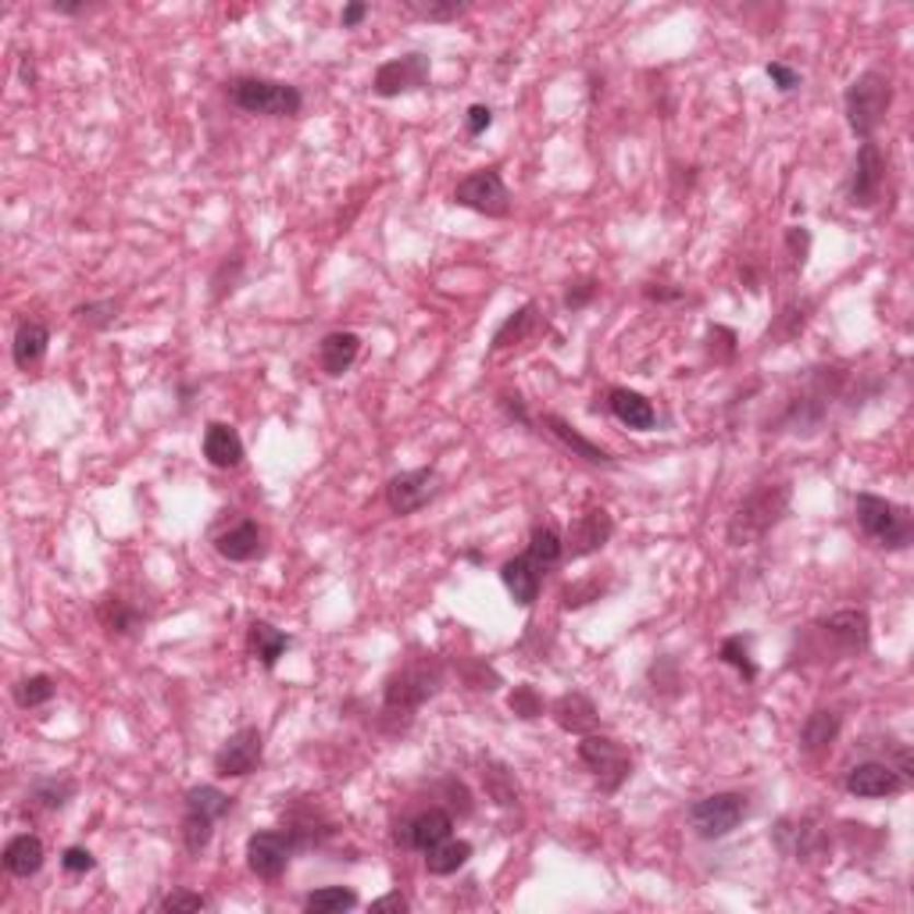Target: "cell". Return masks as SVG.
Here are the masks:
<instances>
[{
  "mask_svg": "<svg viewBox=\"0 0 914 914\" xmlns=\"http://www.w3.org/2000/svg\"><path fill=\"white\" fill-rule=\"evenodd\" d=\"M443 686V664L429 650H415L412 658H404L383 682V721L386 732H404L412 726L415 711L426 701H432Z\"/></svg>",
  "mask_w": 914,
  "mask_h": 914,
  "instance_id": "6da1fadb",
  "label": "cell"
},
{
  "mask_svg": "<svg viewBox=\"0 0 914 914\" xmlns=\"http://www.w3.org/2000/svg\"><path fill=\"white\" fill-rule=\"evenodd\" d=\"M843 383H847V372H843L840 365H825V368H814L808 375V383L797 393V397H789L786 412L779 418V429L794 432V436H811L822 429V421L829 415V407L840 401Z\"/></svg>",
  "mask_w": 914,
  "mask_h": 914,
  "instance_id": "7a4b0ae2",
  "label": "cell"
},
{
  "mask_svg": "<svg viewBox=\"0 0 914 914\" xmlns=\"http://www.w3.org/2000/svg\"><path fill=\"white\" fill-rule=\"evenodd\" d=\"M789 497H794L789 483H765V486H757L750 497H743L740 504H736V511L729 518V529H726L732 547H750V543L765 540L768 532L783 522V514L789 511Z\"/></svg>",
  "mask_w": 914,
  "mask_h": 914,
  "instance_id": "3957f363",
  "label": "cell"
},
{
  "mask_svg": "<svg viewBox=\"0 0 914 914\" xmlns=\"http://www.w3.org/2000/svg\"><path fill=\"white\" fill-rule=\"evenodd\" d=\"M225 97L243 115H265V118H297L304 112V93L293 83L262 76H236L225 83Z\"/></svg>",
  "mask_w": 914,
  "mask_h": 914,
  "instance_id": "277c9868",
  "label": "cell"
},
{
  "mask_svg": "<svg viewBox=\"0 0 914 914\" xmlns=\"http://www.w3.org/2000/svg\"><path fill=\"white\" fill-rule=\"evenodd\" d=\"M890 104H893V79L879 72V68H868L854 79L843 93V112H847V126L857 140H871L879 129L886 115H890Z\"/></svg>",
  "mask_w": 914,
  "mask_h": 914,
  "instance_id": "5b68a950",
  "label": "cell"
},
{
  "mask_svg": "<svg viewBox=\"0 0 914 914\" xmlns=\"http://www.w3.org/2000/svg\"><path fill=\"white\" fill-rule=\"evenodd\" d=\"M854 514L865 536L882 551H907L914 543V514L911 508L896 500H886L876 494H857Z\"/></svg>",
  "mask_w": 914,
  "mask_h": 914,
  "instance_id": "8992f818",
  "label": "cell"
},
{
  "mask_svg": "<svg viewBox=\"0 0 914 914\" xmlns=\"http://www.w3.org/2000/svg\"><path fill=\"white\" fill-rule=\"evenodd\" d=\"M750 818L747 794H711L690 803L686 822L701 840H726Z\"/></svg>",
  "mask_w": 914,
  "mask_h": 914,
  "instance_id": "52a82bcc",
  "label": "cell"
},
{
  "mask_svg": "<svg viewBox=\"0 0 914 914\" xmlns=\"http://www.w3.org/2000/svg\"><path fill=\"white\" fill-rule=\"evenodd\" d=\"M579 761L590 768V775L604 794H618V789L625 786V779L633 775L629 750H625L618 740H611V736L586 732L582 743H579Z\"/></svg>",
  "mask_w": 914,
  "mask_h": 914,
  "instance_id": "ba28073f",
  "label": "cell"
},
{
  "mask_svg": "<svg viewBox=\"0 0 914 914\" xmlns=\"http://www.w3.org/2000/svg\"><path fill=\"white\" fill-rule=\"evenodd\" d=\"M454 204L458 208L475 211V215H486V218L511 215V194L497 169H479V172L465 175V180L454 186Z\"/></svg>",
  "mask_w": 914,
  "mask_h": 914,
  "instance_id": "9c48e42d",
  "label": "cell"
},
{
  "mask_svg": "<svg viewBox=\"0 0 914 914\" xmlns=\"http://www.w3.org/2000/svg\"><path fill=\"white\" fill-rule=\"evenodd\" d=\"M429 76H432V61L429 54H401V58H390L375 68L372 76V93L383 101L401 97V93H415L421 86H429Z\"/></svg>",
  "mask_w": 914,
  "mask_h": 914,
  "instance_id": "30bf717a",
  "label": "cell"
},
{
  "mask_svg": "<svg viewBox=\"0 0 914 914\" xmlns=\"http://www.w3.org/2000/svg\"><path fill=\"white\" fill-rule=\"evenodd\" d=\"M265 761V736L257 726H243L236 729L229 740L215 750V775L218 779H243V775H251L262 768Z\"/></svg>",
  "mask_w": 914,
  "mask_h": 914,
  "instance_id": "8fae6325",
  "label": "cell"
},
{
  "mask_svg": "<svg viewBox=\"0 0 914 914\" xmlns=\"http://www.w3.org/2000/svg\"><path fill=\"white\" fill-rule=\"evenodd\" d=\"M811 633L818 639H825L832 644L836 653H865L868 650V639H871V622H868V611L865 608H847V611H836V615L829 618H818L811 625Z\"/></svg>",
  "mask_w": 914,
  "mask_h": 914,
  "instance_id": "7c38bea8",
  "label": "cell"
},
{
  "mask_svg": "<svg viewBox=\"0 0 914 914\" xmlns=\"http://www.w3.org/2000/svg\"><path fill=\"white\" fill-rule=\"evenodd\" d=\"M297 851L293 836L286 829H265V832H254L247 840V868L254 871L257 879L265 882H276L286 868H290V857Z\"/></svg>",
  "mask_w": 914,
  "mask_h": 914,
  "instance_id": "4fadbf2b",
  "label": "cell"
},
{
  "mask_svg": "<svg viewBox=\"0 0 914 914\" xmlns=\"http://www.w3.org/2000/svg\"><path fill=\"white\" fill-rule=\"evenodd\" d=\"M436 494H440V475H436V468H412L393 475L386 483V504L401 518L421 511Z\"/></svg>",
  "mask_w": 914,
  "mask_h": 914,
  "instance_id": "5bb4252c",
  "label": "cell"
},
{
  "mask_svg": "<svg viewBox=\"0 0 914 914\" xmlns=\"http://www.w3.org/2000/svg\"><path fill=\"white\" fill-rule=\"evenodd\" d=\"M882 183H886V154L879 150L876 140H865L861 150H857L854 158V172H851V189L847 197L854 208H876L879 194H882Z\"/></svg>",
  "mask_w": 914,
  "mask_h": 914,
  "instance_id": "9a60e30c",
  "label": "cell"
},
{
  "mask_svg": "<svg viewBox=\"0 0 914 914\" xmlns=\"http://www.w3.org/2000/svg\"><path fill=\"white\" fill-rule=\"evenodd\" d=\"M843 789H847L851 797H861V800H886V797L904 794L907 779L890 765V761H861V765H854L847 772Z\"/></svg>",
  "mask_w": 914,
  "mask_h": 914,
  "instance_id": "2e32d148",
  "label": "cell"
},
{
  "mask_svg": "<svg viewBox=\"0 0 914 914\" xmlns=\"http://www.w3.org/2000/svg\"><path fill=\"white\" fill-rule=\"evenodd\" d=\"M615 536V518L604 508H586L579 518H571L568 536H565V554L568 557H590L608 547V540Z\"/></svg>",
  "mask_w": 914,
  "mask_h": 914,
  "instance_id": "e0dca14e",
  "label": "cell"
},
{
  "mask_svg": "<svg viewBox=\"0 0 914 914\" xmlns=\"http://www.w3.org/2000/svg\"><path fill=\"white\" fill-rule=\"evenodd\" d=\"M543 426H547V432H551L554 440L562 443L565 450H571V458H582L586 465H597V468H615V465H618V458L611 454L608 447H600V443L590 440V436H582L576 426H571L568 418H562V415H543Z\"/></svg>",
  "mask_w": 914,
  "mask_h": 914,
  "instance_id": "ac0fdd59",
  "label": "cell"
},
{
  "mask_svg": "<svg viewBox=\"0 0 914 914\" xmlns=\"http://www.w3.org/2000/svg\"><path fill=\"white\" fill-rule=\"evenodd\" d=\"M500 582H504V590L511 593V600L518 608H532L540 600V590H543V568L532 562L529 554H518V557H511V562H504Z\"/></svg>",
  "mask_w": 914,
  "mask_h": 914,
  "instance_id": "d6986e66",
  "label": "cell"
},
{
  "mask_svg": "<svg viewBox=\"0 0 914 914\" xmlns=\"http://www.w3.org/2000/svg\"><path fill=\"white\" fill-rule=\"evenodd\" d=\"M450 836H454V814H450L447 808H429V811L415 814L412 822L404 825V843L412 851H421V854L440 847V843L450 840Z\"/></svg>",
  "mask_w": 914,
  "mask_h": 914,
  "instance_id": "ffe728a7",
  "label": "cell"
},
{
  "mask_svg": "<svg viewBox=\"0 0 914 914\" xmlns=\"http://www.w3.org/2000/svg\"><path fill=\"white\" fill-rule=\"evenodd\" d=\"M215 551H218V557H225V562L247 565V562H254V557H262L265 536H262V529H257V522L243 518V522H236L233 529L218 532V536H215Z\"/></svg>",
  "mask_w": 914,
  "mask_h": 914,
  "instance_id": "44dd1931",
  "label": "cell"
},
{
  "mask_svg": "<svg viewBox=\"0 0 914 914\" xmlns=\"http://www.w3.org/2000/svg\"><path fill=\"white\" fill-rule=\"evenodd\" d=\"M551 718H554V726L562 729V732H568V736L593 732L597 721H600L597 704L586 697V693H579V690H571V693H565V697H557L551 704Z\"/></svg>",
  "mask_w": 914,
  "mask_h": 914,
  "instance_id": "7402d4cb",
  "label": "cell"
},
{
  "mask_svg": "<svg viewBox=\"0 0 914 914\" xmlns=\"http://www.w3.org/2000/svg\"><path fill=\"white\" fill-rule=\"evenodd\" d=\"M97 622L104 625V633L107 636H118V639H126V636H136L147 625V615L140 608H132L126 597H118V593H104L97 597Z\"/></svg>",
  "mask_w": 914,
  "mask_h": 914,
  "instance_id": "603a6c76",
  "label": "cell"
},
{
  "mask_svg": "<svg viewBox=\"0 0 914 914\" xmlns=\"http://www.w3.org/2000/svg\"><path fill=\"white\" fill-rule=\"evenodd\" d=\"M608 407L611 415H615L622 426H629L636 432H650L658 426V407H653L644 393H636L629 386H615L608 393Z\"/></svg>",
  "mask_w": 914,
  "mask_h": 914,
  "instance_id": "cb8c5ba5",
  "label": "cell"
},
{
  "mask_svg": "<svg viewBox=\"0 0 914 914\" xmlns=\"http://www.w3.org/2000/svg\"><path fill=\"white\" fill-rule=\"evenodd\" d=\"M204 458H208L211 468H240L243 465V440L233 426H225V421H211L208 429H204Z\"/></svg>",
  "mask_w": 914,
  "mask_h": 914,
  "instance_id": "d4e9b609",
  "label": "cell"
},
{
  "mask_svg": "<svg viewBox=\"0 0 914 914\" xmlns=\"http://www.w3.org/2000/svg\"><path fill=\"white\" fill-rule=\"evenodd\" d=\"M44 857H47L44 840L33 836V832H19V836L8 840V847H4V854H0V861H4L8 876L30 879V876H36L39 868H44Z\"/></svg>",
  "mask_w": 914,
  "mask_h": 914,
  "instance_id": "484cf974",
  "label": "cell"
},
{
  "mask_svg": "<svg viewBox=\"0 0 914 914\" xmlns=\"http://www.w3.org/2000/svg\"><path fill=\"white\" fill-rule=\"evenodd\" d=\"M775 843H779V851L789 857H811L814 847L822 843V829L814 825L811 814L803 818H783L779 825H775Z\"/></svg>",
  "mask_w": 914,
  "mask_h": 914,
  "instance_id": "4316f807",
  "label": "cell"
},
{
  "mask_svg": "<svg viewBox=\"0 0 914 914\" xmlns=\"http://www.w3.org/2000/svg\"><path fill=\"white\" fill-rule=\"evenodd\" d=\"M47 344H50V329L44 322L25 319L15 329V344H11V358H15L19 372H33V368L47 358Z\"/></svg>",
  "mask_w": 914,
  "mask_h": 914,
  "instance_id": "83f0119b",
  "label": "cell"
},
{
  "mask_svg": "<svg viewBox=\"0 0 914 914\" xmlns=\"http://www.w3.org/2000/svg\"><path fill=\"white\" fill-rule=\"evenodd\" d=\"M840 726H843V718L836 711H825V707H818V711H811L808 718H803V726H800V750L808 757H822L825 750L836 743Z\"/></svg>",
  "mask_w": 914,
  "mask_h": 914,
  "instance_id": "f1b7e54d",
  "label": "cell"
},
{
  "mask_svg": "<svg viewBox=\"0 0 914 914\" xmlns=\"http://www.w3.org/2000/svg\"><path fill=\"white\" fill-rule=\"evenodd\" d=\"M361 354V336L358 333H329L319 344V365L325 375H344L350 372V365L358 361Z\"/></svg>",
  "mask_w": 914,
  "mask_h": 914,
  "instance_id": "f546056e",
  "label": "cell"
},
{
  "mask_svg": "<svg viewBox=\"0 0 914 914\" xmlns=\"http://www.w3.org/2000/svg\"><path fill=\"white\" fill-rule=\"evenodd\" d=\"M247 647L254 653V661H262L265 672H271V668L279 664V658H286V650H290V636L276 629L271 622H251Z\"/></svg>",
  "mask_w": 914,
  "mask_h": 914,
  "instance_id": "4dcf8cb0",
  "label": "cell"
},
{
  "mask_svg": "<svg viewBox=\"0 0 914 914\" xmlns=\"http://www.w3.org/2000/svg\"><path fill=\"white\" fill-rule=\"evenodd\" d=\"M76 779L72 775H47V779H36L25 794V808L30 811H61L68 800L76 797Z\"/></svg>",
  "mask_w": 914,
  "mask_h": 914,
  "instance_id": "1f68e13d",
  "label": "cell"
},
{
  "mask_svg": "<svg viewBox=\"0 0 914 914\" xmlns=\"http://www.w3.org/2000/svg\"><path fill=\"white\" fill-rule=\"evenodd\" d=\"M540 329V308L532 304H522L518 311H511L508 319H504V325L494 333V350H504V347H514V344H525V339Z\"/></svg>",
  "mask_w": 914,
  "mask_h": 914,
  "instance_id": "d6a6232c",
  "label": "cell"
},
{
  "mask_svg": "<svg viewBox=\"0 0 914 914\" xmlns=\"http://www.w3.org/2000/svg\"><path fill=\"white\" fill-rule=\"evenodd\" d=\"M468 857H472V843L468 840H443L440 847H432L426 854V871L429 876H454V871H461L468 865Z\"/></svg>",
  "mask_w": 914,
  "mask_h": 914,
  "instance_id": "836d02e7",
  "label": "cell"
},
{
  "mask_svg": "<svg viewBox=\"0 0 914 914\" xmlns=\"http://www.w3.org/2000/svg\"><path fill=\"white\" fill-rule=\"evenodd\" d=\"M532 562H536L543 571L547 568H557L565 562V536L557 532L554 525H536L532 529V536H529V551H525Z\"/></svg>",
  "mask_w": 914,
  "mask_h": 914,
  "instance_id": "e575fe53",
  "label": "cell"
},
{
  "mask_svg": "<svg viewBox=\"0 0 914 914\" xmlns=\"http://www.w3.org/2000/svg\"><path fill=\"white\" fill-rule=\"evenodd\" d=\"M358 907V893L350 886H322V890L308 893L304 911L308 914H344Z\"/></svg>",
  "mask_w": 914,
  "mask_h": 914,
  "instance_id": "d590c367",
  "label": "cell"
},
{
  "mask_svg": "<svg viewBox=\"0 0 914 914\" xmlns=\"http://www.w3.org/2000/svg\"><path fill=\"white\" fill-rule=\"evenodd\" d=\"M54 693H58V686H54V679L50 675H25L19 679L15 686H11V697H15V704L22 707V711H33V707H44L54 701Z\"/></svg>",
  "mask_w": 914,
  "mask_h": 914,
  "instance_id": "8d00e7d4",
  "label": "cell"
},
{
  "mask_svg": "<svg viewBox=\"0 0 914 914\" xmlns=\"http://www.w3.org/2000/svg\"><path fill=\"white\" fill-rule=\"evenodd\" d=\"M186 811H197V814H208V818H225L229 811H233V797L222 794L218 786H194V789H186Z\"/></svg>",
  "mask_w": 914,
  "mask_h": 914,
  "instance_id": "74e56055",
  "label": "cell"
},
{
  "mask_svg": "<svg viewBox=\"0 0 914 914\" xmlns=\"http://www.w3.org/2000/svg\"><path fill=\"white\" fill-rule=\"evenodd\" d=\"M718 661L736 668L743 682H754L757 679V664H754V658H750V639L747 636H726V639H721V644H718Z\"/></svg>",
  "mask_w": 914,
  "mask_h": 914,
  "instance_id": "f35d334b",
  "label": "cell"
},
{
  "mask_svg": "<svg viewBox=\"0 0 914 914\" xmlns=\"http://www.w3.org/2000/svg\"><path fill=\"white\" fill-rule=\"evenodd\" d=\"M180 836H183L186 854H204V851H208L211 836H215V818L197 814V811H183Z\"/></svg>",
  "mask_w": 914,
  "mask_h": 914,
  "instance_id": "ab89813d",
  "label": "cell"
},
{
  "mask_svg": "<svg viewBox=\"0 0 914 914\" xmlns=\"http://www.w3.org/2000/svg\"><path fill=\"white\" fill-rule=\"evenodd\" d=\"M483 783H486V794L494 797L500 808H511V803H518V786L511 779V772L497 765V761H486L483 765Z\"/></svg>",
  "mask_w": 914,
  "mask_h": 914,
  "instance_id": "60d3db41",
  "label": "cell"
},
{
  "mask_svg": "<svg viewBox=\"0 0 914 914\" xmlns=\"http://www.w3.org/2000/svg\"><path fill=\"white\" fill-rule=\"evenodd\" d=\"M808 311H811V300H800V304H789L779 319H775V325L768 329V339H775V344H786V339H794L803 333V325H808Z\"/></svg>",
  "mask_w": 914,
  "mask_h": 914,
  "instance_id": "b9f144b4",
  "label": "cell"
},
{
  "mask_svg": "<svg viewBox=\"0 0 914 914\" xmlns=\"http://www.w3.org/2000/svg\"><path fill=\"white\" fill-rule=\"evenodd\" d=\"M407 11H415L426 22H454L468 11L465 0H407Z\"/></svg>",
  "mask_w": 914,
  "mask_h": 914,
  "instance_id": "7bdbcfd3",
  "label": "cell"
},
{
  "mask_svg": "<svg viewBox=\"0 0 914 914\" xmlns=\"http://www.w3.org/2000/svg\"><path fill=\"white\" fill-rule=\"evenodd\" d=\"M118 311H122L118 300L104 297V300H90V304H79V308L72 311V315H76L79 322H83V325H90V329H107V325H115Z\"/></svg>",
  "mask_w": 914,
  "mask_h": 914,
  "instance_id": "ee69618b",
  "label": "cell"
},
{
  "mask_svg": "<svg viewBox=\"0 0 914 914\" xmlns=\"http://www.w3.org/2000/svg\"><path fill=\"white\" fill-rule=\"evenodd\" d=\"M508 707H511V715L514 718H522V721H532V718H540L543 715V697L536 693V686H529V682H522V686H514L508 693Z\"/></svg>",
  "mask_w": 914,
  "mask_h": 914,
  "instance_id": "f6af8a7d",
  "label": "cell"
},
{
  "mask_svg": "<svg viewBox=\"0 0 914 914\" xmlns=\"http://www.w3.org/2000/svg\"><path fill=\"white\" fill-rule=\"evenodd\" d=\"M608 586L600 582V579H582V582H571L562 590V608L565 611H576V608H586V604H593V600L604 597Z\"/></svg>",
  "mask_w": 914,
  "mask_h": 914,
  "instance_id": "bcb514c9",
  "label": "cell"
},
{
  "mask_svg": "<svg viewBox=\"0 0 914 914\" xmlns=\"http://www.w3.org/2000/svg\"><path fill=\"white\" fill-rule=\"evenodd\" d=\"M736 350L740 347H736L732 329H726V325H711V329H707V354H711L718 365H729L736 358Z\"/></svg>",
  "mask_w": 914,
  "mask_h": 914,
  "instance_id": "7dc6e473",
  "label": "cell"
},
{
  "mask_svg": "<svg viewBox=\"0 0 914 914\" xmlns=\"http://www.w3.org/2000/svg\"><path fill=\"white\" fill-rule=\"evenodd\" d=\"M440 794L447 797V811H450V814H461V818L472 814V794L465 789V783L443 779V783H440Z\"/></svg>",
  "mask_w": 914,
  "mask_h": 914,
  "instance_id": "c3c4849f",
  "label": "cell"
},
{
  "mask_svg": "<svg viewBox=\"0 0 914 914\" xmlns=\"http://www.w3.org/2000/svg\"><path fill=\"white\" fill-rule=\"evenodd\" d=\"M208 907H211V900L204 896V893L175 890L169 896H161V911H172V914H180V911H208Z\"/></svg>",
  "mask_w": 914,
  "mask_h": 914,
  "instance_id": "681fc988",
  "label": "cell"
},
{
  "mask_svg": "<svg viewBox=\"0 0 914 914\" xmlns=\"http://www.w3.org/2000/svg\"><path fill=\"white\" fill-rule=\"evenodd\" d=\"M597 293H600V282H597V279H576V282H568V290H565V308H568V311H582Z\"/></svg>",
  "mask_w": 914,
  "mask_h": 914,
  "instance_id": "f907efd6",
  "label": "cell"
},
{
  "mask_svg": "<svg viewBox=\"0 0 914 914\" xmlns=\"http://www.w3.org/2000/svg\"><path fill=\"white\" fill-rule=\"evenodd\" d=\"M786 247L789 254H794V268L803 271V265H808V251H811V233L803 225H789L786 229Z\"/></svg>",
  "mask_w": 914,
  "mask_h": 914,
  "instance_id": "816d5d0a",
  "label": "cell"
},
{
  "mask_svg": "<svg viewBox=\"0 0 914 914\" xmlns=\"http://www.w3.org/2000/svg\"><path fill=\"white\" fill-rule=\"evenodd\" d=\"M61 868L68 871V876H86V871L97 868V857H93L86 847H65Z\"/></svg>",
  "mask_w": 914,
  "mask_h": 914,
  "instance_id": "f5cc1de1",
  "label": "cell"
},
{
  "mask_svg": "<svg viewBox=\"0 0 914 914\" xmlns=\"http://www.w3.org/2000/svg\"><path fill=\"white\" fill-rule=\"evenodd\" d=\"M497 407L504 412V418H508V421H518V426H522V429H529V426H532V418H529V407H525V401H522V393H500V397H497Z\"/></svg>",
  "mask_w": 914,
  "mask_h": 914,
  "instance_id": "db71d44e",
  "label": "cell"
},
{
  "mask_svg": "<svg viewBox=\"0 0 914 914\" xmlns=\"http://www.w3.org/2000/svg\"><path fill=\"white\" fill-rule=\"evenodd\" d=\"M765 72H768V79H772V83H775V90H779V93H794V90H797V86L803 83L797 68H789L786 61H768V68H765Z\"/></svg>",
  "mask_w": 914,
  "mask_h": 914,
  "instance_id": "11a10c76",
  "label": "cell"
},
{
  "mask_svg": "<svg viewBox=\"0 0 914 914\" xmlns=\"http://www.w3.org/2000/svg\"><path fill=\"white\" fill-rule=\"evenodd\" d=\"M489 126H494V107L486 104H472L468 115H465V132L468 136H483Z\"/></svg>",
  "mask_w": 914,
  "mask_h": 914,
  "instance_id": "9f6ffc18",
  "label": "cell"
},
{
  "mask_svg": "<svg viewBox=\"0 0 914 914\" xmlns=\"http://www.w3.org/2000/svg\"><path fill=\"white\" fill-rule=\"evenodd\" d=\"M650 679L653 682H668V697H675L682 690V675H679V664L675 661H658L650 668Z\"/></svg>",
  "mask_w": 914,
  "mask_h": 914,
  "instance_id": "6f0895ef",
  "label": "cell"
},
{
  "mask_svg": "<svg viewBox=\"0 0 914 914\" xmlns=\"http://www.w3.org/2000/svg\"><path fill=\"white\" fill-rule=\"evenodd\" d=\"M644 297L647 300H658V304H672V300L686 297V290H679V286H668V282H647L644 286Z\"/></svg>",
  "mask_w": 914,
  "mask_h": 914,
  "instance_id": "680465c9",
  "label": "cell"
},
{
  "mask_svg": "<svg viewBox=\"0 0 914 914\" xmlns=\"http://www.w3.org/2000/svg\"><path fill=\"white\" fill-rule=\"evenodd\" d=\"M372 15V8L368 4H347L344 8V15H339V22H344V30H358V25Z\"/></svg>",
  "mask_w": 914,
  "mask_h": 914,
  "instance_id": "91938a15",
  "label": "cell"
},
{
  "mask_svg": "<svg viewBox=\"0 0 914 914\" xmlns=\"http://www.w3.org/2000/svg\"><path fill=\"white\" fill-rule=\"evenodd\" d=\"M407 907H412V904H407L401 893H386V896L372 900V911H407Z\"/></svg>",
  "mask_w": 914,
  "mask_h": 914,
  "instance_id": "94428289",
  "label": "cell"
},
{
  "mask_svg": "<svg viewBox=\"0 0 914 914\" xmlns=\"http://www.w3.org/2000/svg\"><path fill=\"white\" fill-rule=\"evenodd\" d=\"M50 11H58V15H86L90 4H68V0H54Z\"/></svg>",
  "mask_w": 914,
  "mask_h": 914,
  "instance_id": "6125c7cd",
  "label": "cell"
},
{
  "mask_svg": "<svg viewBox=\"0 0 914 914\" xmlns=\"http://www.w3.org/2000/svg\"><path fill=\"white\" fill-rule=\"evenodd\" d=\"M22 76H25V79H30V86L36 83V68H33V54H25V58H22Z\"/></svg>",
  "mask_w": 914,
  "mask_h": 914,
  "instance_id": "be15d7a7",
  "label": "cell"
}]
</instances>
